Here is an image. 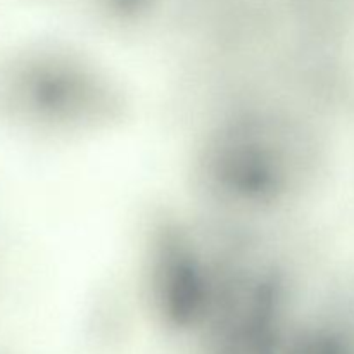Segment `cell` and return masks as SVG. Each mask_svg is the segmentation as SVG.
Masks as SVG:
<instances>
[{"label":"cell","mask_w":354,"mask_h":354,"mask_svg":"<svg viewBox=\"0 0 354 354\" xmlns=\"http://www.w3.org/2000/svg\"><path fill=\"white\" fill-rule=\"evenodd\" d=\"M315 144L310 128L282 114H244L218 128L203 149L199 176L214 199L266 209L310 187Z\"/></svg>","instance_id":"1"},{"label":"cell","mask_w":354,"mask_h":354,"mask_svg":"<svg viewBox=\"0 0 354 354\" xmlns=\"http://www.w3.org/2000/svg\"><path fill=\"white\" fill-rule=\"evenodd\" d=\"M19 66L9 76L7 104L30 123L82 130L107 123L120 111L114 86L82 59L47 54Z\"/></svg>","instance_id":"2"},{"label":"cell","mask_w":354,"mask_h":354,"mask_svg":"<svg viewBox=\"0 0 354 354\" xmlns=\"http://www.w3.org/2000/svg\"><path fill=\"white\" fill-rule=\"evenodd\" d=\"M206 354H286L282 304L251 299L232 304L206 325Z\"/></svg>","instance_id":"3"},{"label":"cell","mask_w":354,"mask_h":354,"mask_svg":"<svg viewBox=\"0 0 354 354\" xmlns=\"http://www.w3.org/2000/svg\"><path fill=\"white\" fill-rule=\"evenodd\" d=\"M286 354H354V344L342 332L317 325L306 327L287 341Z\"/></svg>","instance_id":"4"},{"label":"cell","mask_w":354,"mask_h":354,"mask_svg":"<svg viewBox=\"0 0 354 354\" xmlns=\"http://www.w3.org/2000/svg\"><path fill=\"white\" fill-rule=\"evenodd\" d=\"M151 0H106V3H109L116 12H127L133 14L138 12L140 9H144Z\"/></svg>","instance_id":"5"}]
</instances>
